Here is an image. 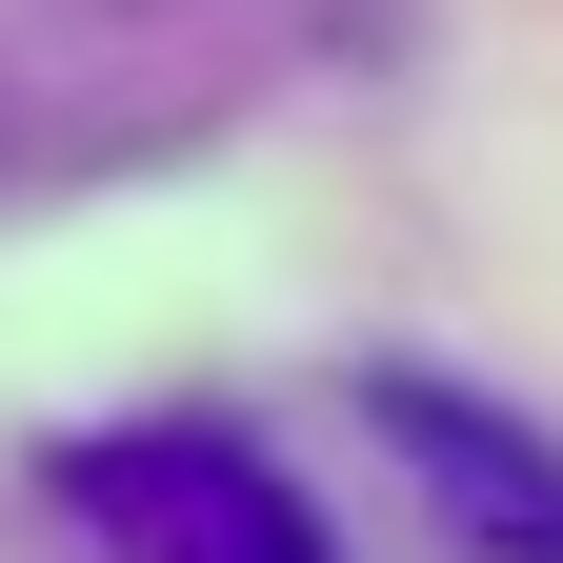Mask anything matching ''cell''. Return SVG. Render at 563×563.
<instances>
[{
  "mask_svg": "<svg viewBox=\"0 0 563 563\" xmlns=\"http://www.w3.org/2000/svg\"><path fill=\"white\" fill-rule=\"evenodd\" d=\"M60 523L101 563H342L302 463H262L242 422H101L81 463H60Z\"/></svg>",
  "mask_w": 563,
  "mask_h": 563,
  "instance_id": "6da1fadb",
  "label": "cell"
},
{
  "mask_svg": "<svg viewBox=\"0 0 563 563\" xmlns=\"http://www.w3.org/2000/svg\"><path fill=\"white\" fill-rule=\"evenodd\" d=\"M383 422H402L422 504H443L483 563H563V443H523V422L463 402V383H383Z\"/></svg>",
  "mask_w": 563,
  "mask_h": 563,
  "instance_id": "7a4b0ae2",
  "label": "cell"
}]
</instances>
